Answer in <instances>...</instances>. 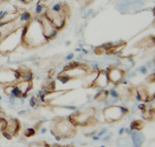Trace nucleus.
<instances>
[{
  "label": "nucleus",
  "mask_w": 155,
  "mask_h": 147,
  "mask_svg": "<svg viewBox=\"0 0 155 147\" xmlns=\"http://www.w3.org/2000/svg\"><path fill=\"white\" fill-rule=\"evenodd\" d=\"M147 81L150 82V83H153L154 82V74H151L150 76L147 77Z\"/></svg>",
  "instance_id": "7c9ffc66"
},
{
  "label": "nucleus",
  "mask_w": 155,
  "mask_h": 147,
  "mask_svg": "<svg viewBox=\"0 0 155 147\" xmlns=\"http://www.w3.org/2000/svg\"><path fill=\"white\" fill-rule=\"evenodd\" d=\"M93 15H94L93 11H92L91 9H89V10H87V11L84 13V17H85V19H89L91 17H93Z\"/></svg>",
  "instance_id": "a878e982"
},
{
  "label": "nucleus",
  "mask_w": 155,
  "mask_h": 147,
  "mask_svg": "<svg viewBox=\"0 0 155 147\" xmlns=\"http://www.w3.org/2000/svg\"><path fill=\"white\" fill-rule=\"evenodd\" d=\"M81 48H77V49H76V52H81Z\"/></svg>",
  "instance_id": "f704fd0d"
},
{
  "label": "nucleus",
  "mask_w": 155,
  "mask_h": 147,
  "mask_svg": "<svg viewBox=\"0 0 155 147\" xmlns=\"http://www.w3.org/2000/svg\"><path fill=\"white\" fill-rule=\"evenodd\" d=\"M143 128V123L140 120H136V121L132 122V124H131V129L132 130L140 131Z\"/></svg>",
  "instance_id": "aec40b11"
},
{
  "label": "nucleus",
  "mask_w": 155,
  "mask_h": 147,
  "mask_svg": "<svg viewBox=\"0 0 155 147\" xmlns=\"http://www.w3.org/2000/svg\"><path fill=\"white\" fill-rule=\"evenodd\" d=\"M109 83H110V80H109L107 70H98V74H97L93 84H92V87L105 88L109 85Z\"/></svg>",
  "instance_id": "9d476101"
},
{
  "label": "nucleus",
  "mask_w": 155,
  "mask_h": 147,
  "mask_svg": "<svg viewBox=\"0 0 155 147\" xmlns=\"http://www.w3.org/2000/svg\"><path fill=\"white\" fill-rule=\"evenodd\" d=\"M127 112V109L123 107L110 105L104 110V117L107 122L109 123H114L115 121H118L122 118V116Z\"/></svg>",
  "instance_id": "423d86ee"
},
{
  "label": "nucleus",
  "mask_w": 155,
  "mask_h": 147,
  "mask_svg": "<svg viewBox=\"0 0 155 147\" xmlns=\"http://www.w3.org/2000/svg\"><path fill=\"white\" fill-rule=\"evenodd\" d=\"M82 54H85V55H86V54H88V51H87V50H85V49H81V51Z\"/></svg>",
  "instance_id": "2f4dec72"
},
{
  "label": "nucleus",
  "mask_w": 155,
  "mask_h": 147,
  "mask_svg": "<svg viewBox=\"0 0 155 147\" xmlns=\"http://www.w3.org/2000/svg\"><path fill=\"white\" fill-rule=\"evenodd\" d=\"M57 79L59 80L60 82H62V84H66L67 82H69L71 79L69 78V76H68L65 72H61V73H59L58 74V76H57Z\"/></svg>",
  "instance_id": "4be33fe9"
},
{
  "label": "nucleus",
  "mask_w": 155,
  "mask_h": 147,
  "mask_svg": "<svg viewBox=\"0 0 155 147\" xmlns=\"http://www.w3.org/2000/svg\"><path fill=\"white\" fill-rule=\"evenodd\" d=\"M109 94H110V96H113V97H114V99H117V97H119V96H118V93L116 92V90H114V89L110 90V92L109 93Z\"/></svg>",
  "instance_id": "bb28decb"
},
{
  "label": "nucleus",
  "mask_w": 155,
  "mask_h": 147,
  "mask_svg": "<svg viewBox=\"0 0 155 147\" xmlns=\"http://www.w3.org/2000/svg\"><path fill=\"white\" fill-rule=\"evenodd\" d=\"M38 21L41 24L43 34H44V36H45L47 41H51L57 36L58 30L54 26H53V24L51 23V22L50 21V19L46 17L45 14L40 15L38 18Z\"/></svg>",
  "instance_id": "20e7f679"
},
{
  "label": "nucleus",
  "mask_w": 155,
  "mask_h": 147,
  "mask_svg": "<svg viewBox=\"0 0 155 147\" xmlns=\"http://www.w3.org/2000/svg\"><path fill=\"white\" fill-rule=\"evenodd\" d=\"M29 147H50V146L45 142H34Z\"/></svg>",
  "instance_id": "b1692460"
},
{
  "label": "nucleus",
  "mask_w": 155,
  "mask_h": 147,
  "mask_svg": "<svg viewBox=\"0 0 155 147\" xmlns=\"http://www.w3.org/2000/svg\"><path fill=\"white\" fill-rule=\"evenodd\" d=\"M7 125V121L5 120L4 118H0V131H4L5 127Z\"/></svg>",
  "instance_id": "393cba45"
},
{
  "label": "nucleus",
  "mask_w": 155,
  "mask_h": 147,
  "mask_svg": "<svg viewBox=\"0 0 155 147\" xmlns=\"http://www.w3.org/2000/svg\"><path fill=\"white\" fill-rule=\"evenodd\" d=\"M66 45H67V46H68V45H70V42H69V41H67V42H66Z\"/></svg>",
  "instance_id": "c9c22d12"
},
{
  "label": "nucleus",
  "mask_w": 155,
  "mask_h": 147,
  "mask_svg": "<svg viewBox=\"0 0 155 147\" xmlns=\"http://www.w3.org/2000/svg\"><path fill=\"white\" fill-rule=\"evenodd\" d=\"M45 15H46V17L51 22L53 26H54L58 31L61 30V29L65 26L66 17L62 13H57V12L52 11L51 9H47L45 12Z\"/></svg>",
  "instance_id": "0eeeda50"
},
{
  "label": "nucleus",
  "mask_w": 155,
  "mask_h": 147,
  "mask_svg": "<svg viewBox=\"0 0 155 147\" xmlns=\"http://www.w3.org/2000/svg\"><path fill=\"white\" fill-rule=\"evenodd\" d=\"M10 11H8V10H0V21L6 16V15L9 13Z\"/></svg>",
  "instance_id": "cd10ccee"
},
{
  "label": "nucleus",
  "mask_w": 155,
  "mask_h": 147,
  "mask_svg": "<svg viewBox=\"0 0 155 147\" xmlns=\"http://www.w3.org/2000/svg\"><path fill=\"white\" fill-rule=\"evenodd\" d=\"M139 70L140 73H143V74H147V66H140L139 68Z\"/></svg>",
  "instance_id": "c85d7f7f"
},
{
  "label": "nucleus",
  "mask_w": 155,
  "mask_h": 147,
  "mask_svg": "<svg viewBox=\"0 0 155 147\" xmlns=\"http://www.w3.org/2000/svg\"><path fill=\"white\" fill-rule=\"evenodd\" d=\"M102 147H105V146H102Z\"/></svg>",
  "instance_id": "58836bf2"
},
{
  "label": "nucleus",
  "mask_w": 155,
  "mask_h": 147,
  "mask_svg": "<svg viewBox=\"0 0 155 147\" xmlns=\"http://www.w3.org/2000/svg\"><path fill=\"white\" fill-rule=\"evenodd\" d=\"M22 44V35H21V27L17 28L12 33L8 34L7 36L3 37L0 40V54L7 55L11 54Z\"/></svg>",
  "instance_id": "f03ea898"
},
{
  "label": "nucleus",
  "mask_w": 155,
  "mask_h": 147,
  "mask_svg": "<svg viewBox=\"0 0 155 147\" xmlns=\"http://www.w3.org/2000/svg\"><path fill=\"white\" fill-rule=\"evenodd\" d=\"M107 72H108V77H109L110 82L114 83V84H118V83H120L125 75L124 71L117 67L108 68Z\"/></svg>",
  "instance_id": "1a4fd4ad"
},
{
  "label": "nucleus",
  "mask_w": 155,
  "mask_h": 147,
  "mask_svg": "<svg viewBox=\"0 0 155 147\" xmlns=\"http://www.w3.org/2000/svg\"><path fill=\"white\" fill-rule=\"evenodd\" d=\"M16 86L18 88V90L21 92V94H27L28 91L32 88V83L27 81H19L18 82Z\"/></svg>",
  "instance_id": "f3484780"
},
{
  "label": "nucleus",
  "mask_w": 155,
  "mask_h": 147,
  "mask_svg": "<svg viewBox=\"0 0 155 147\" xmlns=\"http://www.w3.org/2000/svg\"><path fill=\"white\" fill-rule=\"evenodd\" d=\"M0 40H1V34H0Z\"/></svg>",
  "instance_id": "4c0bfd02"
},
{
  "label": "nucleus",
  "mask_w": 155,
  "mask_h": 147,
  "mask_svg": "<svg viewBox=\"0 0 155 147\" xmlns=\"http://www.w3.org/2000/svg\"><path fill=\"white\" fill-rule=\"evenodd\" d=\"M118 147H132V140L129 138H122L117 141Z\"/></svg>",
  "instance_id": "a211bd4d"
},
{
  "label": "nucleus",
  "mask_w": 155,
  "mask_h": 147,
  "mask_svg": "<svg viewBox=\"0 0 155 147\" xmlns=\"http://www.w3.org/2000/svg\"><path fill=\"white\" fill-rule=\"evenodd\" d=\"M4 91H5V93H6V95H9V96H14V97H21L22 96L21 92L18 90V88L16 85L6 86Z\"/></svg>",
  "instance_id": "4468645a"
},
{
  "label": "nucleus",
  "mask_w": 155,
  "mask_h": 147,
  "mask_svg": "<svg viewBox=\"0 0 155 147\" xmlns=\"http://www.w3.org/2000/svg\"><path fill=\"white\" fill-rule=\"evenodd\" d=\"M108 96H109V91H101L100 93H98V94L95 96L94 100H98V101H104L107 100Z\"/></svg>",
  "instance_id": "6ab92c4d"
},
{
  "label": "nucleus",
  "mask_w": 155,
  "mask_h": 147,
  "mask_svg": "<svg viewBox=\"0 0 155 147\" xmlns=\"http://www.w3.org/2000/svg\"><path fill=\"white\" fill-rule=\"evenodd\" d=\"M75 125L70 120L67 119H57L53 121L52 128H54L53 135H58L61 138H70L75 135Z\"/></svg>",
  "instance_id": "7ed1b4c3"
},
{
  "label": "nucleus",
  "mask_w": 155,
  "mask_h": 147,
  "mask_svg": "<svg viewBox=\"0 0 155 147\" xmlns=\"http://www.w3.org/2000/svg\"><path fill=\"white\" fill-rule=\"evenodd\" d=\"M69 120L74 125H81V126H90L92 123H95L94 121V110L90 108L84 112H80L72 115Z\"/></svg>",
  "instance_id": "39448f33"
},
{
  "label": "nucleus",
  "mask_w": 155,
  "mask_h": 147,
  "mask_svg": "<svg viewBox=\"0 0 155 147\" xmlns=\"http://www.w3.org/2000/svg\"><path fill=\"white\" fill-rule=\"evenodd\" d=\"M74 54H69V55H67L66 57H65V61H72L73 58H74Z\"/></svg>",
  "instance_id": "c756f323"
},
{
  "label": "nucleus",
  "mask_w": 155,
  "mask_h": 147,
  "mask_svg": "<svg viewBox=\"0 0 155 147\" xmlns=\"http://www.w3.org/2000/svg\"><path fill=\"white\" fill-rule=\"evenodd\" d=\"M32 19V14L30 12L27 11H23L22 13H21L18 15V17L17 18L16 22L19 24L21 26H22L23 24L28 23Z\"/></svg>",
  "instance_id": "ddd939ff"
},
{
  "label": "nucleus",
  "mask_w": 155,
  "mask_h": 147,
  "mask_svg": "<svg viewBox=\"0 0 155 147\" xmlns=\"http://www.w3.org/2000/svg\"><path fill=\"white\" fill-rule=\"evenodd\" d=\"M16 80L14 75V69L0 68V84H12Z\"/></svg>",
  "instance_id": "9b49d317"
},
{
  "label": "nucleus",
  "mask_w": 155,
  "mask_h": 147,
  "mask_svg": "<svg viewBox=\"0 0 155 147\" xmlns=\"http://www.w3.org/2000/svg\"><path fill=\"white\" fill-rule=\"evenodd\" d=\"M34 135H35V130L34 129H27L25 131V133H24V135L26 138H30V136H33Z\"/></svg>",
  "instance_id": "5701e85b"
},
{
  "label": "nucleus",
  "mask_w": 155,
  "mask_h": 147,
  "mask_svg": "<svg viewBox=\"0 0 155 147\" xmlns=\"http://www.w3.org/2000/svg\"><path fill=\"white\" fill-rule=\"evenodd\" d=\"M132 135V143L135 147H140L144 140V135L142 133H139V131H135V133H131Z\"/></svg>",
  "instance_id": "2eb2a0df"
},
{
  "label": "nucleus",
  "mask_w": 155,
  "mask_h": 147,
  "mask_svg": "<svg viewBox=\"0 0 155 147\" xmlns=\"http://www.w3.org/2000/svg\"><path fill=\"white\" fill-rule=\"evenodd\" d=\"M52 147H61V146H59V145H53Z\"/></svg>",
  "instance_id": "e433bc0d"
},
{
  "label": "nucleus",
  "mask_w": 155,
  "mask_h": 147,
  "mask_svg": "<svg viewBox=\"0 0 155 147\" xmlns=\"http://www.w3.org/2000/svg\"><path fill=\"white\" fill-rule=\"evenodd\" d=\"M45 12H46V6L43 5L42 3H40V1H38L36 8H35V13L37 15H42V14H45Z\"/></svg>",
  "instance_id": "412c9836"
},
{
  "label": "nucleus",
  "mask_w": 155,
  "mask_h": 147,
  "mask_svg": "<svg viewBox=\"0 0 155 147\" xmlns=\"http://www.w3.org/2000/svg\"><path fill=\"white\" fill-rule=\"evenodd\" d=\"M34 104H35V100H34V99H32L31 100H30V105H34Z\"/></svg>",
  "instance_id": "473e14b6"
},
{
  "label": "nucleus",
  "mask_w": 155,
  "mask_h": 147,
  "mask_svg": "<svg viewBox=\"0 0 155 147\" xmlns=\"http://www.w3.org/2000/svg\"><path fill=\"white\" fill-rule=\"evenodd\" d=\"M26 26H27V30L25 35L22 38V44H21L23 47L35 48V47L42 46L48 42L43 34L41 24L39 23L38 19H31L28 23H26Z\"/></svg>",
  "instance_id": "f257e3e1"
},
{
  "label": "nucleus",
  "mask_w": 155,
  "mask_h": 147,
  "mask_svg": "<svg viewBox=\"0 0 155 147\" xmlns=\"http://www.w3.org/2000/svg\"><path fill=\"white\" fill-rule=\"evenodd\" d=\"M18 129H19V123H18V120L11 119L10 121H8L7 125L3 131V134L5 135V138H8V139H11L13 136L17 134Z\"/></svg>",
  "instance_id": "6e6552de"
},
{
  "label": "nucleus",
  "mask_w": 155,
  "mask_h": 147,
  "mask_svg": "<svg viewBox=\"0 0 155 147\" xmlns=\"http://www.w3.org/2000/svg\"><path fill=\"white\" fill-rule=\"evenodd\" d=\"M137 100L142 101L149 100V92L145 86H140L137 89Z\"/></svg>",
  "instance_id": "f8f14e48"
},
{
  "label": "nucleus",
  "mask_w": 155,
  "mask_h": 147,
  "mask_svg": "<svg viewBox=\"0 0 155 147\" xmlns=\"http://www.w3.org/2000/svg\"><path fill=\"white\" fill-rule=\"evenodd\" d=\"M105 131H106V129H104V130L102 131H100V133H99V135H104V134H105Z\"/></svg>",
  "instance_id": "72a5a7b5"
},
{
  "label": "nucleus",
  "mask_w": 155,
  "mask_h": 147,
  "mask_svg": "<svg viewBox=\"0 0 155 147\" xmlns=\"http://www.w3.org/2000/svg\"><path fill=\"white\" fill-rule=\"evenodd\" d=\"M144 2L143 0H129V9H130V12L132 13H136V12H139L140 9L143 7Z\"/></svg>",
  "instance_id": "dca6fc26"
}]
</instances>
